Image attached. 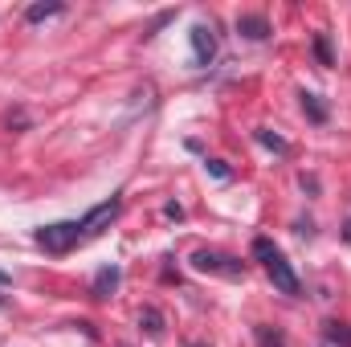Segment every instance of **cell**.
Returning a JSON list of instances; mask_svg holds the SVG:
<instances>
[{
    "instance_id": "obj_4",
    "label": "cell",
    "mask_w": 351,
    "mask_h": 347,
    "mask_svg": "<svg viewBox=\"0 0 351 347\" xmlns=\"http://www.w3.org/2000/svg\"><path fill=\"white\" fill-rule=\"evenodd\" d=\"M119 213H123V196H110V200L94 204L86 217L78 221V225H82V237H94V233H102V229H106V225H110V221H114Z\"/></svg>"
},
{
    "instance_id": "obj_1",
    "label": "cell",
    "mask_w": 351,
    "mask_h": 347,
    "mask_svg": "<svg viewBox=\"0 0 351 347\" xmlns=\"http://www.w3.org/2000/svg\"><path fill=\"white\" fill-rule=\"evenodd\" d=\"M254 258L262 261L265 278L274 282V290H278V294H290V298H294V294L302 290V282H298V274L290 270V261L282 258V250H278V246H274L269 237H254Z\"/></svg>"
},
{
    "instance_id": "obj_11",
    "label": "cell",
    "mask_w": 351,
    "mask_h": 347,
    "mask_svg": "<svg viewBox=\"0 0 351 347\" xmlns=\"http://www.w3.org/2000/svg\"><path fill=\"white\" fill-rule=\"evenodd\" d=\"M315 58H319V66H335V53H331L327 33H315Z\"/></svg>"
},
{
    "instance_id": "obj_3",
    "label": "cell",
    "mask_w": 351,
    "mask_h": 347,
    "mask_svg": "<svg viewBox=\"0 0 351 347\" xmlns=\"http://www.w3.org/2000/svg\"><path fill=\"white\" fill-rule=\"evenodd\" d=\"M192 270L196 274H217V278H241L245 274V261L229 258L221 250H196L192 254Z\"/></svg>"
},
{
    "instance_id": "obj_15",
    "label": "cell",
    "mask_w": 351,
    "mask_h": 347,
    "mask_svg": "<svg viewBox=\"0 0 351 347\" xmlns=\"http://www.w3.org/2000/svg\"><path fill=\"white\" fill-rule=\"evenodd\" d=\"M208 172L217 176V180H229V168H225L221 160H208Z\"/></svg>"
},
{
    "instance_id": "obj_14",
    "label": "cell",
    "mask_w": 351,
    "mask_h": 347,
    "mask_svg": "<svg viewBox=\"0 0 351 347\" xmlns=\"http://www.w3.org/2000/svg\"><path fill=\"white\" fill-rule=\"evenodd\" d=\"M327 339H331V344L351 347V331H343V323H327Z\"/></svg>"
},
{
    "instance_id": "obj_7",
    "label": "cell",
    "mask_w": 351,
    "mask_h": 347,
    "mask_svg": "<svg viewBox=\"0 0 351 347\" xmlns=\"http://www.w3.org/2000/svg\"><path fill=\"white\" fill-rule=\"evenodd\" d=\"M114 286H119V265H102V270L94 274L90 294H94V298H110V294H114Z\"/></svg>"
},
{
    "instance_id": "obj_10",
    "label": "cell",
    "mask_w": 351,
    "mask_h": 347,
    "mask_svg": "<svg viewBox=\"0 0 351 347\" xmlns=\"http://www.w3.org/2000/svg\"><path fill=\"white\" fill-rule=\"evenodd\" d=\"M302 110L311 123H327V106L319 102V94H302Z\"/></svg>"
},
{
    "instance_id": "obj_18",
    "label": "cell",
    "mask_w": 351,
    "mask_h": 347,
    "mask_svg": "<svg viewBox=\"0 0 351 347\" xmlns=\"http://www.w3.org/2000/svg\"><path fill=\"white\" fill-rule=\"evenodd\" d=\"M4 302H8V298H4V294H0V307H4Z\"/></svg>"
},
{
    "instance_id": "obj_2",
    "label": "cell",
    "mask_w": 351,
    "mask_h": 347,
    "mask_svg": "<svg viewBox=\"0 0 351 347\" xmlns=\"http://www.w3.org/2000/svg\"><path fill=\"white\" fill-rule=\"evenodd\" d=\"M78 241H86L78 221H53V225H41V229H37V246H41L45 254H53V258L70 254Z\"/></svg>"
},
{
    "instance_id": "obj_16",
    "label": "cell",
    "mask_w": 351,
    "mask_h": 347,
    "mask_svg": "<svg viewBox=\"0 0 351 347\" xmlns=\"http://www.w3.org/2000/svg\"><path fill=\"white\" fill-rule=\"evenodd\" d=\"M164 213H168L172 221H180V217H184V208H180V204H164Z\"/></svg>"
},
{
    "instance_id": "obj_17",
    "label": "cell",
    "mask_w": 351,
    "mask_h": 347,
    "mask_svg": "<svg viewBox=\"0 0 351 347\" xmlns=\"http://www.w3.org/2000/svg\"><path fill=\"white\" fill-rule=\"evenodd\" d=\"M343 241H348V246H351V221H348V225H343Z\"/></svg>"
},
{
    "instance_id": "obj_12",
    "label": "cell",
    "mask_w": 351,
    "mask_h": 347,
    "mask_svg": "<svg viewBox=\"0 0 351 347\" xmlns=\"http://www.w3.org/2000/svg\"><path fill=\"white\" fill-rule=\"evenodd\" d=\"M258 139H262L269 152H278V156H286V152H290V143H286L282 135H274V131H258Z\"/></svg>"
},
{
    "instance_id": "obj_9",
    "label": "cell",
    "mask_w": 351,
    "mask_h": 347,
    "mask_svg": "<svg viewBox=\"0 0 351 347\" xmlns=\"http://www.w3.org/2000/svg\"><path fill=\"white\" fill-rule=\"evenodd\" d=\"M62 12H66V4H58V0H53V4H29V8H25V21L37 25V21H45V16H62Z\"/></svg>"
},
{
    "instance_id": "obj_8",
    "label": "cell",
    "mask_w": 351,
    "mask_h": 347,
    "mask_svg": "<svg viewBox=\"0 0 351 347\" xmlns=\"http://www.w3.org/2000/svg\"><path fill=\"white\" fill-rule=\"evenodd\" d=\"M139 327H143L152 339H160V335H164V315H160V307H143V311H139Z\"/></svg>"
},
{
    "instance_id": "obj_13",
    "label": "cell",
    "mask_w": 351,
    "mask_h": 347,
    "mask_svg": "<svg viewBox=\"0 0 351 347\" xmlns=\"http://www.w3.org/2000/svg\"><path fill=\"white\" fill-rule=\"evenodd\" d=\"M258 344L262 347H286L282 331H269V327H258Z\"/></svg>"
},
{
    "instance_id": "obj_6",
    "label": "cell",
    "mask_w": 351,
    "mask_h": 347,
    "mask_svg": "<svg viewBox=\"0 0 351 347\" xmlns=\"http://www.w3.org/2000/svg\"><path fill=\"white\" fill-rule=\"evenodd\" d=\"M237 33H241L245 41H265V37H269V21H265L262 12H241V16H237Z\"/></svg>"
},
{
    "instance_id": "obj_5",
    "label": "cell",
    "mask_w": 351,
    "mask_h": 347,
    "mask_svg": "<svg viewBox=\"0 0 351 347\" xmlns=\"http://www.w3.org/2000/svg\"><path fill=\"white\" fill-rule=\"evenodd\" d=\"M192 58H196V66H208L213 58H217V37H213V29L208 25H192Z\"/></svg>"
}]
</instances>
